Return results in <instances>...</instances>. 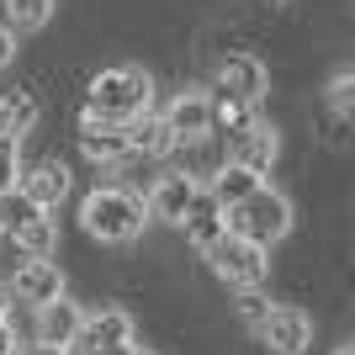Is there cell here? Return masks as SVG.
<instances>
[{"label": "cell", "mask_w": 355, "mask_h": 355, "mask_svg": "<svg viewBox=\"0 0 355 355\" xmlns=\"http://www.w3.org/2000/svg\"><path fill=\"white\" fill-rule=\"evenodd\" d=\"M154 106V74L138 69V64H112V69H96L85 85V117L101 122H138L148 117Z\"/></svg>", "instance_id": "obj_1"}, {"label": "cell", "mask_w": 355, "mask_h": 355, "mask_svg": "<svg viewBox=\"0 0 355 355\" xmlns=\"http://www.w3.org/2000/svg\"><path fill=\"white\" fill-rule=\"evenodd\" d=\"M223 228L270 254V244H282V239L292 234V202H286L282 191H270V186H254L239 207L223 212Z\"/></svg>", "instance_id": "obj_2"}, {"label": "cell", "mask_w": 355, "mask_h": 355, "mask_svg": "<svg viewBox=\"0 0 355 355\" xmlns=\"http://www.w3.org/2000/svg\"><path fill=\"white\" fill-rule=\"evenodd\" d=\"M80 223L101 244H133L144 234L148 212H144V196H133L128 186H96L85 196V207H80Z\"/></svg>", "instance_id": "obj_3"}, {"label": "cell", "mask_w": 355, "mask_h": 355, "mask_svg": "<svg viewBox=\"0 0 355 355\" xmlns=\"http://www.w3.org/2000/svg\"><path fill=\"white\" fill-rule=\"evenodd\" d=\"M207 266H212V276H218L223 286L250 292V286H266V276H270V254H266V250H254V244H244V239H234V234H223L218 244L207 250Z\"/></svg>", "instance_id": "obj_4"}, {"label": "cell", "mask_w": 355, "mask_h": 355, "mask_svg": "<svg viewBox=\"0 0 355 355\" xmlns=\"http://www.w3.org/2000/svg\"><path fill=\"white\" fill-rule=\"evenodd\" d=\"M254 334H260V345H266L270 355H302L313 345V318L297 308V302H276Z\"/></svg>", "instance_id": "obj_5"}, {"label": "cell", "mask_w": 355, "mask_h": 355, "mask_svg": "<svg viewBox=\"0 0 355 355\" xmlns=\"http://www.w3.org/2000/svg\"><path fill=\"white\" fill-rule=\"evenodd\" d=\"M133 313L128 308H101V313H85V324L74 334L69 355H101V350H117V345H133Z\"/></svg>", "instance_id": "obj_6"}, {"label": "cell", "mask_w": 355, "mask_h": 355, "mask_svg": "<svg viewBox=\"0 0 355 355\" xmlns=\"http://www.w3.org/2000/svg\"><path fill=\"white\" fill-rule=\"evenodd\" d=\"M164 128H170V138H175V148H191L202 144V138H212V112H207V90H180L175 101L164 106ZM170 148V154H175Z\"/></svg>", "instance_id": "obj_7"}, {"label": "cell", "mask_w": 355, "mask_h": 355, "mask_svg": "<svg viewBox=\"0 0 355 355\" xmlns=\"http://www.w3.org/2000/svg\"><path fill=\"white\" fill-rule=\"evenodd\" d=\"M80 148L96 164H122L133 159V122H101V117H80Z\"/></svg>", "instance_id": "obj_8"}, {"label": "cell", "mask_w": 355, "mask_h": 355, "mask_svg": "<svg viewBox=\"0 0 355 355\" xmlns=\"http://www.w3.org/2000/svg\"><path fill=\"white\" fill-rule=\"evenodd\" d=\"M6 297H11V302H27V308L59 302V297H64V266H59V260H27V266L11 276Z\"/></svg>", "instance_id": "obj_9"}, {"label": "cell", "mask_w": 355, "mask_h": 355, "mask_svg": "<svg viewBox=\"0 0 355 355\" xmlns=\"http://www.w3.org/2000/svg\"><path fill=\"white\" fill-rule=\"evenodd\" d=\"M16 191L27 196L37 212H53L69 196V170H64L59 159H37V164H27L21 175H16Z\"/></svg>", "instance_id": "obj_10"}, {"label": "cell", "mask_w": 355, "mask_h": 355, "mask_svg": "<svg viewBox=\"0 0 355 355\" xmlns=\"http://www.w3.org/2000/svg\"><path fill=\"white\" fill-rule=\"evenodd\" d=\"M276 154H282V128L266 122V117H254L250 128L234 138V164L250 170V175H266L270 164H276Z\"/></svg>", "instance_id": "obj_11"}, {"label": "cell", "mask_w": 355, "mask_h": 355, "mask_svg": "<svg viewBox=\"0 0 355 355\" xmlns=\"http://www.w3.org/2000/svg\"><path fill=\"white\" fill-rule=\"evenodd\" d=\"M218 90H228V96H239V101L260 106V96L270 90V69L254 53H228V59L218 64Z\"/></svg>", "instance_id": "obj_12"}, {"label": "cell", "mask_w": 355, "mask_h": 355, "mask_svg": "<svg viewBox=\"0 0 355 355\" xmlns=\"http://www.w3.org/2000/svg\"><path fill=\"white\" fill-rule=\"evenodd\" d=\"M80 324H85V308L80 302H69V297H59V302H43L37 308V345H53V350L69 355L74 334H80Z\"/></svg>", "instance_id": "obj_13"}, {"label": "cell", "mask_w": 355, "mask_h": 355, "mask_svg": "<svg viewBox=\"0 0 355 355\" xmlns=\"http://www.w3.org/2000/svg\"><path fill=\"white\" fill-rule=\"evenodd\" d=\"M196 180H186L175 170V175H159L154 180V191H148V202H144V212L148 218H159V223H180L186 212H191V202H196Z\"/></svg>", "instance_id": "obj_14"}, {"label": "cell", "mask_w": 355, "mask_h": 355, "mask_svg": "<svg viewBox=\"0 0 355 355\" xmlns=\"http://www.w3.org/2000/svg\"><path fill=\"white\" fill-rule=\"evenodd\" d=\"M207 112H212V138H218V144H234V138L254 122V106L239 101V96H228V90H218V85L207 90Z\"/></svg>", "instance_id": "obj_15"}, {"label": "cell", "mask_w": 355, "mask_h": 355, "mask_svg": "<svg viewBox=\"0 0 355 355\" xmlns=\"http://www.w3.org/2000/svg\"><path fill=\"white\" fill-rule=\"evenodd\" d=\"M180 228H186V239H191V244H196L202 254H207L212 244H218V239L228 234V228H223V207L212 202L207 191H196V202H191V212L180 218Z\"/></svg>", "instance_id": "obj_16"}, {"label": "cell", "mask_w": 355, "mask_h": 355, "mask_svg": "<svg viewBox=\"0 0 355 355\" xmlns=\"http://www.w3.org/2000/svg\"><path fill=\"white\" fill-rule=\"evenodd\" d=\"M32 128H37V96L32 90H6L0 96V138L21 144Z\"/></svg>", "instance_id": "obj_17"}, {"label": "cell", "mask_w": 355, "mask_h": 355, "mask_svg": "<svg viewBox=\"0 0 355 355\" xmlns=\"http://www.w3.org/2000/svg\"><path fill=\"white\" fill-rule=\"evenodd\" d=\"M254 186H266V180H260V175H250V170H239V164L228 159L223 170H212V180L202 186V191H207L212 202H218V207L228 212V207H239V202H244V196H250Z\"/></svg>", "instance_id": "obj_18"}, {"label": "cell", "mask_w": 355, "mask_h": 355, "mask_svg": "<svg viewBox=\"0 0 355 355\" xmlns=\"http://www.w3.org/2000/svg\"><path fill=\"white\" fill-rule=\"evenodd\" d=\"M170 148H175V138H170V128H164L159 117H138L133 122V154L159 159V154H170Z\"/></svg>", "instance_id": "obj_19"}, {"label": "cell", "mask_w": 355, "mask_h": 355, "mask_svg": "<svg viewBox=\"0 0 355 355\" xmlns=\"http://www.w3.org/2000/svg\"><path fill=\"white\" fill-rule=\"evenodd\" d=\"M48 16H53V0H6V27L11 32L48 27Z\"/></svg>", "instance_id": "obj_20"}, {"label": "cell", "mask_w": 355, "mask_h": 355, "mask_svg": "<svg viewBox=\"0 0 355 355\" xmlns=\"http://www.w3.org/2000/svg\"><path fill=\"white\" fill-rule=\"evenodd\" d=\"M329 112H334V117H350L355 112V74L350 69H340L329 80Z\"/></svg>", "instance_id": "obj_21"}, {"label": "cell", "mask_w": 355, "mask_h": 355, "mask_svg": "<svg viewBox=\"0 0 355 355\" xmlns=\"http://www.w3.org/2000/svg\"><path fill=\"white\" fill-rule=\"evenodd\" d=\"M276 308V302H270L266 292H260V286H250V292H239V318H244V324L250 329H260L266 324V313Z\"/></svg>", "instance_id": "obj_22"}, {"label": "cell", "mask_w": 355, "mask_h": 355, "mask_svg": "<svg viewBox=\"0 0 355 355\" xmlns=\"http://www.w3.org/2000/svg\"><path fill=\"white\" fill-rule=\"evenodd\" d=\"M16 175H21V144L0 138V196L16 191Z\"/></svg>", "instance_id": "obj_23"}, {"label": "cell", "mask_w": 355, "mask_h": 355, "mask_svg": "<svg viewBox=\"0 0 355 355\" xmlns=\"http://www.w3.org/2000/svg\"><path fill=\"white\" fill-rule=\"evenodd\" d=\"M11 64H16V32L0 21V69H11Z\"/></svg>", "instance_id": "obj_24"}, {"label": "cell", "mask_w": 355, "mask_h": 355, "mask_svg": "<svg viewBox=\"0 0 355 355\" xmlns=\"http://www.w3.org/2000/svg\"><path fill=\"white\" fill-rule=\"evenodd\" d=\"M16 355H64V350H53V345H21Z\"/></svg>", "instance_id": "obj_25"}, {"label": "cell", "mask_w": 355, "mask_h": 355, "mask_svg": "<svg viewBox=\"0 0 355 355\" xmlns=\"http://www.w3.org/2000/svg\"><path fill=\"white\" fill-rule=\"evenodd\" d=\"M138 345H117V350H101V355H133Z\"/></svg>", "instance_id": "obj_26"}, {"label": "cell", "mask_w": 355, "mask_h": 355, "mask_svg": "<svg viewBox=\"0 0 355 355\" xmlns=\"http://www.w3.org/2000/svg\"><path fill=\"white\" fill-rule=\"evenodd\" d=\"M334 355H355V345H350V340H345V345H340V350H334Z\"/></svg>", "instance_id": "obj_27"}, {"label": "cell", "mask_w": 355, "mask_h": 355, "mask_svg": "<svg viewBox=\"0 0 355 355\" xmlns=\"http://www.w3.org/2000/svg\"><path fill=\"white\" fill-rule=\"evenodd\" d=\"M6 302H11V297H6V286H0V313H6Z\"/></svg>", "instance_id": "obj_28"}, {"label": "cell", "mask_w": 355, "mask_h": 355, "mask_svg": "<svg viewBox=\"0 0 355 355\" xmlns=\"http://www.w3.org/2000/svg\"><path fill=\"white\" fill-rule=\"evenodd\" d=\"M270 6H292V0H270Z\"/></svg>", "instance_id": "obj_29"}, {"label": "cell", "mask_w": 355, "mask_h": 355, "mask_svg": "<svg viewBox=\"0 0 355 355\" xmlns=\"http://www.w3.org/2000/svg\"><path fill=\"white\" fill-rule=\"evenodd\" d=\"M133 355H154V350H133Z\"/></svg>", "instance_id": "obj_30"}]
</instances>
